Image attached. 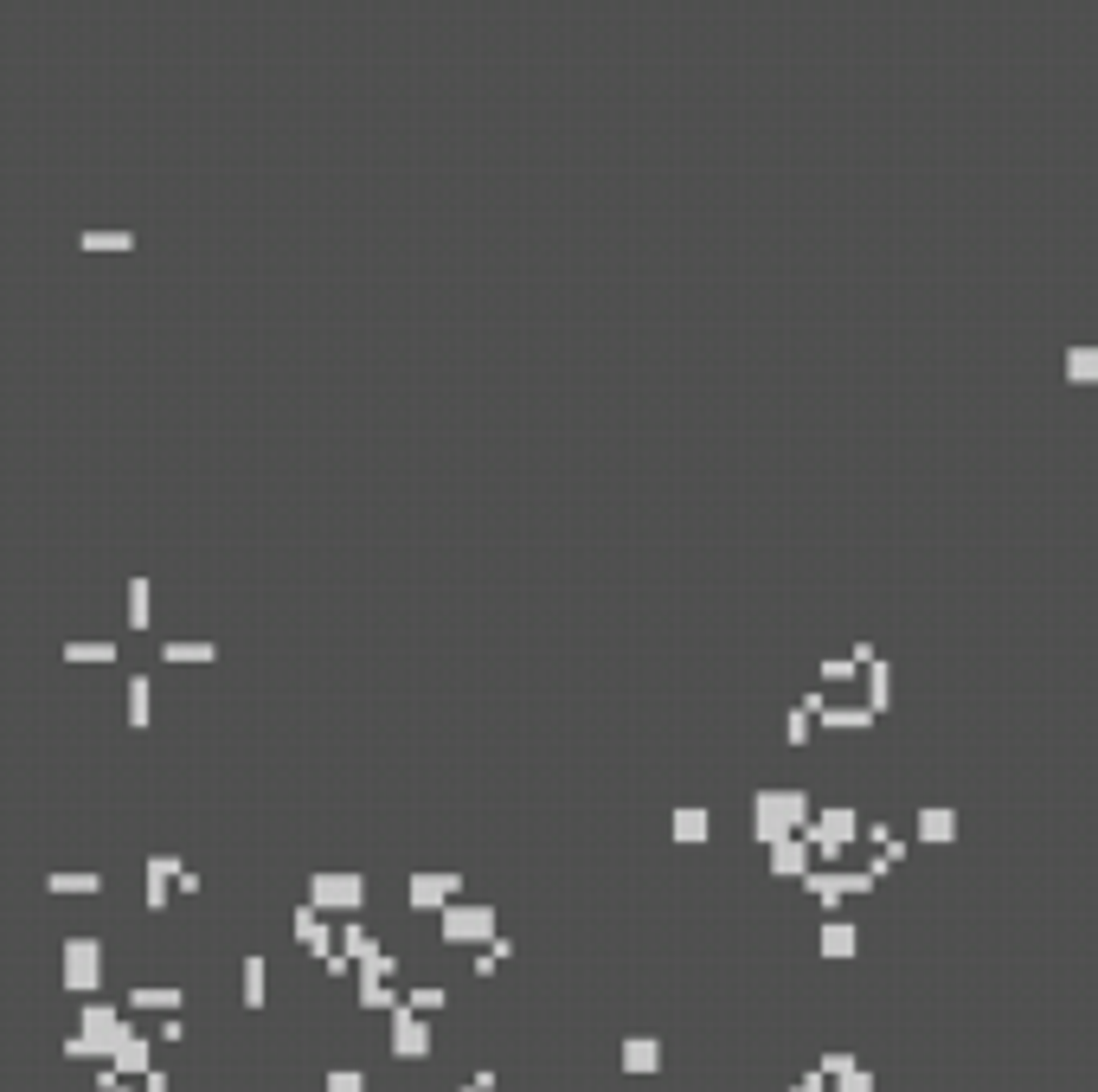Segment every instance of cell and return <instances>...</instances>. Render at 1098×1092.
Segmentation results:
<instances>
[{"mask_svg": "<svg viewBox=\"0 0 1098 1092\" xmlns=\"http://www.w3.org/2000/svg\"><path fill=\"white\" fill-rule=\"evenodd\" d=\"M392 1047H399V1054H425V1047H430V1034H425V1022H412V1016H399V1022H392Z\"/></svg>", "mask_w": 1098, "mask_h": 1092, "instance_id": "1", "label": "cell"}, {"mask_svg": "<svg viewBox=\"0 0 1098 1092\" xmlns=\"http://www.w3.org/2000/svg\"><path fill=\"white\" fill-rule=\"evenodd\" d=\"M315 899H360V887L347 881V874H321V881H315Z\"/></svg>", "mask_w": 1098, "mask_h": 1092, "instance_id": "2", "label": "cell"}, {"mask_svg": "<svg viewBox=\"0 0 1098 1092\" xmlns=\"http://www.w3.org/2000/svg\"><path fill=\"white\" fill-rule=\"evenodd\" d=\"M77 244H84V251H129L135 238H129V231H84Z\"/></svg>", "mask_w": 1098, "mask_h": 1092, "instance_id": "3", "label": "cell"}, {"mask_svg": "<svg viewBox=\"0 0 1098 1092\" xmlns=\"http://www.w3.org/2000/svg\"><path fill=\"white\" fill-rule=\"evenodd\" d=\"M244 1003H264V964H244Z\"/></svg>", "mask_w": 1098, "mask_h": 1092, "instance_id": "4", "label": "cell"}, {"mask_svg": "<svg viewBox=\"0 0 1098 1092\" xmlns=\"http://www.w3.org/2000/svg\"><path fill=\"white\" fill-rule=\"evenodd\" d=\"M443 887H450V881H443V874H425V881H418V887H412V899H418V906H430V899H437V893H443Z\"/></svg>", "mask_w": 1098, "mask_h": 1092, "instance_id": "5", "label": "cell"}, {"mask_svg": "<svg viewBox=\"0 0 1098 1092\" xmlns=\"http://www.w3.org/2000/svg\"><path fill=\"white\" fill-rule=\"evenodd\" d=\"M328 1086H334V1092H366V1080H360V1073H334Z\"/></svg>", "mask_w": 1098, "mask_h": 1092, "instance_id": "6", "label": "cell"}]
</instances>
